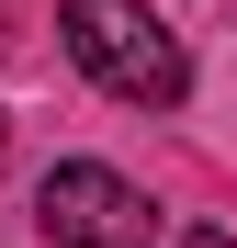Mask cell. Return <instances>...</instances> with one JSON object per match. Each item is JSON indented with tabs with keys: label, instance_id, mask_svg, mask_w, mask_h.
<instances>
[{
	"label": "cell",
	"instance_id": "4",
	"mask_svg": "<svg viewBox=\"0 0 237 248\" xmlns=\"http://www.w3.org/2000/svg\"><path fill=\"white\" fill-rule=\"evenodd\" d=\"M0 158H12V113H0Z\"/></svg>",
	"mask_w": 237,
	"mask_h": 248
},
{
	"label": "cell",
	"instance_id": "3",
	"mask_svg": "<svg viewBox=\"0 0 237 248\" xmlns=\"http://www.w3.org/2000/svg\"><path fill=\"white\" fill-rule=\"evenodd\" d=\"M181 248H237V237H215V226H192V237H181Z\"/></svg>",
	"mask_w": 237,
	"mask_h": 248
},
{
	"label": "cell",
	"instance_id": "1",
	"mask_svg": "<svg viewBox=\"0 0 237 248\" xmlns=\"http://www.w3.org/2000/svg\"><path fill=\"white\" fill-rule=\"evenodd\" d=\"M68 57L91 68L113 102H136V113H170V102L192 91L181 34L147 12V0H68Z\"/></svg>",
	"mask_w": 237,
	"mask_h": 248
},
{
	"label": "cell",
	"instance_id": "2",
	"mask_svg": "<svg viewBox=\"0 0 237 248\" xmlns=\"http://www.w3.org/2000/svg\"><path fill=\"white\" fill-rule=\"evenodd\" d=\"M34 226H46L57 248H147L158 237V203L125 170H102V158H57V170L34 181Z\"/></svg>",
	"mask_w": 237,
	"mask_h": 248
}]
</instances>
